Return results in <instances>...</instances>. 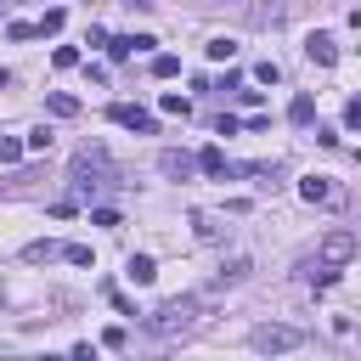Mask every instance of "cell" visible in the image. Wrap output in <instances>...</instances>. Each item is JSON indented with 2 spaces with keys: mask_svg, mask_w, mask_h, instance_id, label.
<instances>
[{
  "mask_svg": "<svg viewBox=\"0 0 361 361\" xmlns=\"http://www.w3.org/2000/svg\"><path fill=\"white\" fill-rule=\"evenodd\" d=\"M214 305V293H192V299H169V305H158L152 316H147V333L152 338H175V333H192L197 322H203V310Z\"/></svg>",
  "mask_w": 361,
  "mask_h": 361,
  "instance_id": "6da1fadb",
  "label": "cell"
},
{
  "mask_svg": "<svg viewBox=\"0 0 361 361\" xmlns=\"http://www.w3.org/2000/svg\"><path fill=\"white\" fill-rule=\"evenodd\" d=\"M102 180H113V158H107L102 147H79V152H73V192H90V186H102Z\"/></svg>",
  "mask_w": 361,
  "mask_h": 361,
  "instance_id": "7a4b0ae2",
  "label": "cell"
},
{
  "mask_svg": "<svg viewBox=\"0 0 361 361\" xmlns=\"http://www.w3.org/2000/svg\"><path fill=\"white\" fill-rule=\"evenodd\" d=\"M299 344H305L299 327H282V322L254 327V350H259V355H288V350H299Z\"/></svg>",
  "mask_w": 361,
  "mask_h": 361,
  "instance_id": "3957f363",
  "label": "cell"
},
{
  "mask_svg": "<svg viewBox=\"0 0 361 361\" xmlns=\"http://www.w3.org/2000/svg\"><path fill=\"white\" fill-rule=\"evenodd\" d=\"M316 254H322V265H350V259H355V231H350V226H333Z\"/></svg>",
  "mask_w": 361,
  "mask_h": 361,
  "instance_id": "277c9868",
  "label": "cell"
},
{
  "mask_svg": "<svg viewBox=\"0 0 361 361\" xmlns=\"http://www.w3.org/2000/svg\"><path fill=\"white\" fill-rule=\"evenodd\" d=\"M248 23L254 28H282L288 23V0H254L248 6Z\"/></svg>",
  "mask_w": 361,
  "mask_h": 361,
  "instance_id": "5b68a950",
  "label": "cell"
},
{
  "mask_svg": "<svg viewBox=\"0 0 361 361\" xmlns=\"http://www.w3.org/2000/svg\"><path fill=\"white\" fill-rule=\"evenodd\" d=\"M305 56H310L316 68H333V62H338V39H333V34H310V39H305Z\"/></svg>",
  "mask_w": 361,
  "mask_h": 361,
  "instance_id": "8992f818",
  "label": "cell"
},
{
  "mask_svg": "<svg viewBox=\"0 0 361 361\" xmlns=\"http://www.w3.org/2000/svg\"><path fill=\"white\" fill-rule=\"evenodd\" d=\"M113 118H118L124 130H141V135H152V130H158V124H152V113H147V107H135V102H118V107H113Z\"/></svg>",
  "mask_w": 361,
  "mask_h": 361,
  "instance_id": "52a82bcc",
  "label": "cell"
},
{
  "mask_svg": "<svg viewBox=\"0 0 361 361\" xmlns=\"http://www.w3.org/2000/svg\"><path fill=\"white\" fill-rule=\"evenodd\" d=\"M192 231H197L203 243H220V237H226V214H214V209H192Z\"/></svg>",
  "mask_w": 361,
  "mask_h": 361,
  "instance_id": "ba28073f",
  "label": "cell"
},
{
  "mask_svg": "<svg viewBox=\"0 0 361 361\" xmlns=\"http://www.w3.org/2000/svg\"><path fill=\"white\" fill-rule=\"evenodd\" d=\"M299 197H305V203H333L338 192H333L327 175H305V180H299Z\"/></svg>",
  "mask_w": 361,
  "mask_h": 361,
  "instance_id": "9c48e42d",
  "label": "cell"
},
{
  "mask_svg": "<svg viewBox=\"0 0 361 361\" xmlns=\"http://www.w3.org/2000/svg\"><path fill=\"white\" fill-rule=\"evenodd\" d=\"M158 169H164V175H175V180H186V175L197 169V158H186V152H175V147H169V152H158Z\"/></svg>",
  "mask_w": 361,
  "mask_h": 361,
  "instance_id": "30bf717a",
  "label": "cell"
},
{
  "mask_svg": "<svg viewBox=\"0 0 361 361\" xmlns=\"http://www.w3.org/2000/svg\"><path fill=\"white\" fill-rule=\"evenodd\" d=\"M124 276H130L135 288H147V282L158 276V265H152V254H130V265H124Z\"/></svg>",
  "mask_w": 361,
  "mask_h": 361,
  "instance_id": "8fae6325",
  "label": "cell"
},
{
  "mask_svg": "<svg viewBox=\"0 0 361 361\" xmlns=\"http://www.w3.org/2000/svg\"><path fill=\"white\" fill-rule=\"evenodd\" d=\"M248 271H254V259H248V254H231V259H220V288H226V282H243Z\"/></svg>",
  "mask_w": 361,
  "mask_h": 361,
  "instance_id": "7c38bea8",
  "label": "cell"
},
{
  "mask_svg": "<svg viewBox=\"0 0 361 361\" xmlns=\"http://www.w3.org/2000/svg\"><path fill=\"white\" fill-rule=\"evenodd\" d=\"M197 169H203V175H231V164H226L220 147H203V152H197Z\"/></svg>",
  "mask_w": 361,
  "mask_h": 361,
  "instance_id": "4fadbf2b",
  "label": "cell"
},
{
  "mask_svg": "<svg viewBox=\"0 0 361 361\" xmlns=\"http://www.w3.org/2000/svg\"><path fill=\"white\" fill-rule=\"evenodd\" d=\"M45 107H51L56 118H73V113H79V102H73L68 90H51V96H45Z\"/></svg>",
  "mask_w": 361,
  "mask_h": 361,
  "instance_id": "5bb4252c",
  "label": "cell"
},
{
  "mask_svg": "<svg viewBox=\"0 0 361 361\" xmlns=\"http://www.w3.org/2000/svg\"><path fill=\"white\" fill-rule=\"evenodd\" d=\"M310 113H316V102H310V96L299 90V96L288 102V118H293V124H310Z\"/></svg>",
  "mask_w": 361,
  "mask_h": 361,
  "instance_id": "9a60e30c",
  "label": "cell"
},
{
  "mask_svg": "<svg viewBox=\"0 0 361 361\" xmlns=\"http://www.w3.org/2000/svg\"><path fill=\"white\" fill-rule=\"evenodd\" d=\"M62 23H68V11H62V6H51V11H45V17H39V23H34V28H39V34H56V28H62Z\"/></svg>",
  "mask_w": 361,
  "mask_h": 361,
  "instance_id": "2e32d148",
  "label": "cell"
},
{
  "mask_svg": "<svg viewBox=\"0 0 361 361\" xmlns=\"http://www.w3.org/2000/svg\"><path fill=\"white\" fill-rule=\"evenodd\" d=\"M130 51H135V34H118V39H107V56H113V62H124Z\"/></svg>",
  "mask_w": 361,
  "mask_h": 361,
  "instance_id": "e0dca14e",
  "label": "cell"
},
{
  "mask_svg": "<svg viewBox=\"0 0 361 361\" xmlns=\"http://www.w3.org/2000/svg\"><path fill=\"white\" fill-rule=\"evenodd\" d=\"M209 56H214V62H231V56H237V39H226V34L209 39Z\"/></svg>",
  "mask_w": 361,
  "mask_h": 361,
  "instance_id": "ac0fdd59",
  "label": "cell"
},
{
  "mask_svg": "<svg viewBox=\"0 0 361 361\" xmlns=\"http://www.w3.org/2000/svg\"><path fill=\"white\" fill-rule=\"evenodd\" d=\"M152 73H158V79H175V73H180V56H169V51L152 56Z\"/></svg>",
  "mask_w": 361,
  "mask_h": 361,
  "instance_id": "d6986e66",
  "label": "cell"
},
{
  "mask_svg": "<svg viewBox=\"0 0 361 361\" xmlns=\"http://www.w3.org/2000/svg\"><path fill=\"white\" fill-rule=\"evenodd\" d=\"M158 107H164V113H175V118H186V113H192V102H186V96H175V90H164V102H158Z\"/></svg>",
  "mask_w": 361,
  "mask_h": 361,
  "instance_id": "ffe728a7",
  "label": "cell"
},
{
  "mask_svg": "<svg viewBox=\"0 0 361 361\" xmlns=\"http://www.w3.org/2000/svg\"><path fill=\"white\" fill-rule=\"evenodd\" d=\"M56 254H62L68 265H90V248H85V243H68V248H56Z\"/></svg>",
  "mask_w": 361,
  "mask_h": 361,
  "instance_id": "44dd1931",
  "label": "cell"
},
{
  "mask_svg": "<svg viewBox=\"0 0 361 361\" xmlns=\"http://www.w3.org/2000/svg\"><path fill=\"white\" fill-rule=\"evenodd\" d=\"M23 158V141L17 135H0V164H17Z\"/></svg>",
  "mask_w": 361,
  "mask_h": 361,
  "instance_id": "7402d4cb",
  "label": "cell"
},
{
  "mask_svg": "<svg viewBox=\"0 0 361 361\" xmlns=\"http://www.w3.org/2000/svg\"><path fill=\"white\" fill-rule=\"evenodd\" d=\"M254 79H259V85H276V79H282V68H276V62H271V56H265V62H259V68H254Z\"/></svg>",
  "mask_w": 361,
  "mask_h": 361,
  "instance_id": "603a6c76",
  "label": "cell"
},
{
  "mask_svg": "<svg viewBox=\"0 0 361 361\" xmlns=\"http://www.w3.org/2000/svg\"><path fill=\"white\" fill-rule=\"evenodd\" d=\"M23 259H56V243H28Z\"/></svg>",
  "mask_w": 361,
  "mask_h": 361,
  "instance_id": "cb8c5ba5",
  "label": "cell"
},
{
  "mask_svg": "<svg viewBox=\"0 0 361 361\" xmlns=\"http://www.w3.org/2000/svg\"><path fill=\"white\" fill-rule=\"evenodd\" d=\"M45 147H51V130H34V135L23 141V152H45Z\"/></svg>",
  "mask_w": 361,
  "mask_h": 361,
  "instance_id": "d4e9b609",
  "label": "cell"
},
{
  "mask_svg": "<svg viewBox=\"0 0 361 361\" xmlns=\"http://www.w3.org/2000/svg\"><path fill=\"white\" fill-rule=\"evenodd\" d=\"M51 62H56V68H73V62H79V51H73V45H56V56H51Z\"/></svg>",
  "mask_w": 361,
  "mask_h": 361,
  "instance_id": "484cf974",
  "label": "cell"
},
{
  "mask_svg": "<svg viewBox=\"0 0 361 361\" xmlns=\"http://www.w3.org/2000/svg\"><path fill=\"white\" fill-rule=\"evenodd\" d=\"M344 130H361V102H344Z\"/></svg>",
  "mask_w": 361,
  "mask_h": 361,
  "instance_id": "4316f807",
  "label": "cell"
},
{
  "mask_svg": "<svg viewBox=\"0 0 361 361\" xmlns=\"http://www.w3.org/2000/svg\"><path fill=\"white\" fill-rule=\"evenodd\" d=\"M192 11H214V6H226V0H186Z\"/></svg>",
  "mask_w": 361,
  "mask_h": 361,
  "instance_id": "83f0119b",
  "label": "cell"
}]
</instances>
